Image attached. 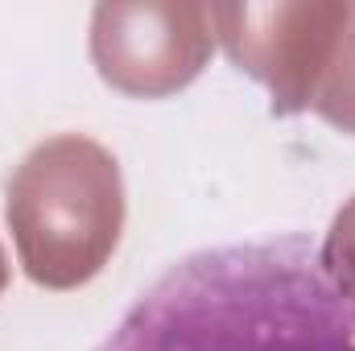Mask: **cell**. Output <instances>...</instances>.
<instances>
[{
    "instance_id": "6da1fadb",
    "label": "cell",
    "mask_w": 355,
    "mask_h": 351,
    "mask_svg": "<svg viewBox=\"0 0 355 351\" xmlns=\"http://www.w3.org/2000/svg\"><path fill=\"white\" fill-rule=\"evenodd\" d=\"M95 351H355V310L310 236L190 252Z\"/></svg>"
},
{
    "instance_id": "7a4b0ae2",
    "label": "cell",
    "mask_w": 355,
    "mask_h": 351,
    "mask_svg": "<svg viewBox=\"0 0 355 351\" xmlns=\"http://www.w3.org/2000/svg\"><path fill=\"white\" fill-rule=\"evenodd\" d=\"M124 211L120 162L79 132L33 145L4 190L17 261L42 289H79L99 277L120 244Z\"/></svg>"
},
{
    "instance_id": "3957f363",
    "label": "cell",
    "mask_w": 355,
    "mask_h": 351,
    "mask_svg": "<svg viewBox=\"0 0 355 351\" xmlns=\"http://www.w3.org/2000/svg\"><path fill=\"white\" fill-rule=\"evenodd\" d=\"M352 4H211L223 54L272 95V116L314 108Z\"/></svg>"
},
{
    "instance_id": "277c9868",
    "label": "cell",
    "mask_w": 355,
    "mask_h": 351,
    "mask_svg": "<svg viewBox=\"0 0 355 351\" xmlns=\"http://www.w3.org/2000/svg\"><path fill=\"white\" fill-rule=\"evenodd\" d=\"M211 50V4H99L91 12V62L107 87L132 99L194 83Z\"/></svg>"
},
{
    "instance_id": "5b68a950",
    "label": "cell",
    "mask_w": 355,
    "mask_h": 351,
    "mask_svg": "<svg viewBox=\"0 0 355 351\" xmlns=\"http://www.w3.org/2000/svg\"><path fill=\"white\" fill-rule=\"evenodd\" d=\"M314 112L327 124H335V128L355 137V4H352V17H347L343 33H339V46L331 54V67H327V75L318 83Z\"/></svg>"
},
{
    "instance_id": "8992f818",
    "label": "cell",
    "mask_w": 355,
    "mask_h": 351,
    "mask_svg": "<svg viewBox=\"0 0 355 351\" xmlns=\"http://www.w3.org/2000/svg\"><path fill=\"white\" fill-rule=\"evenodd\" d=\"M318 261L327 268L331 285L343 293V302L355 310V194L335 211L331 219V232L318 248Z\"/></svg>"
},
{
    "instance_id": "52a82bcc",
    "label": "cell",
    "mask_w": 355,
    "mask_h": 351,
    "mask_svg": "<svg viewBox=\"0 0 355 351\" xmlns=\"http://www.w3.org/2000/svg\"><path fill=\"white\" fill-rule=\"evenodd\" d=\"M4 285H8V261H4V248H0V293H4Z\"/></svg>"
}]
</instances>
